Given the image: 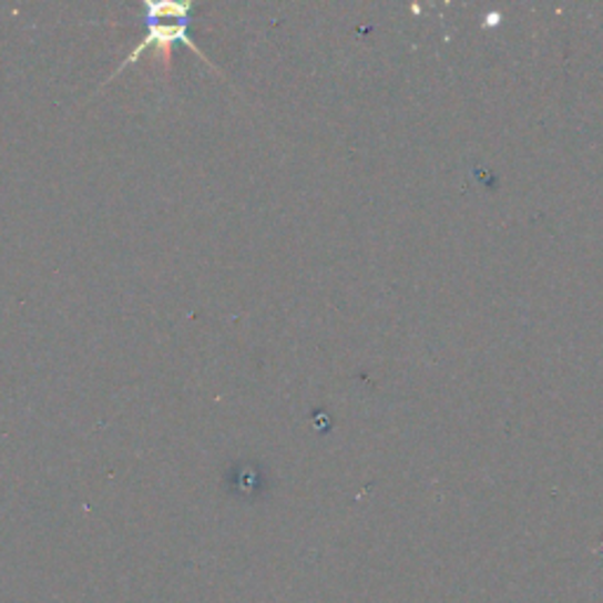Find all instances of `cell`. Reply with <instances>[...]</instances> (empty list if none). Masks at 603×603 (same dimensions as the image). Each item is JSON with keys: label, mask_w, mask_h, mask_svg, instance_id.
Instances as JSON below:
<instances>
[{"label": "cell", "mask_w": 603, "mask_h": 603, "mask_svg": "<svg viewBox=\"0 0 603 603\" xmlns=\"http://www.w3.org/2000/svg\"><path fill=\"white\" fill-rule=\"evenodd\" d=\"M192 12H194V6L144 3V27H146V31H144L142 43L125 57L123 64L109 75V81L116 79V75L123 69H127L130 64L140 62L142 54L149 48H156L161 52L163 60H167V54H170V50H173V45L175 43H184V45L192 48L201 57V60H205L203 52L192 43V38H188V24H192Z\"/></svg>", "instance_id": "cell-1"}]
</instances>
